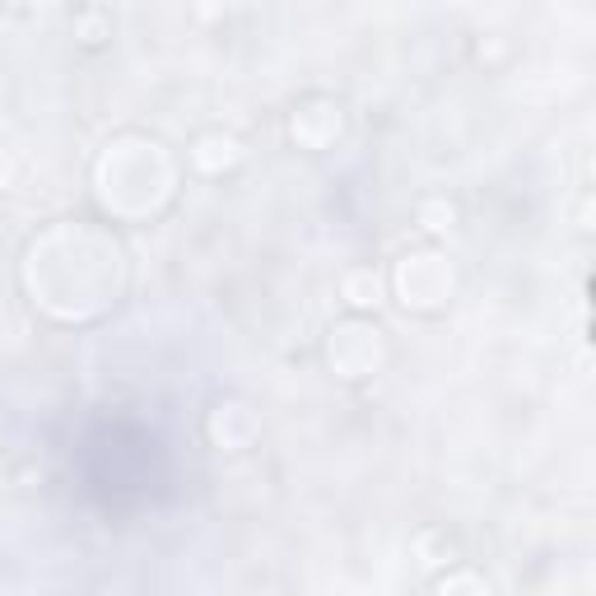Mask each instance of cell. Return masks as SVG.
<instances>
[{"mask_svg": "<svg viewBox=\"0 0 596 596\" xmlns=\"http://www.w3.org/2000/svg\"><path fill=\"white\" fill-rule=\"evenodd\" d=\"M345 298H350L354 308H368V303H378V275H368V270L350 275V280H345Z\"/></svg>", "mask_w": 596, "mask_h": 596, "instance_id": "1", "label": "cell"}]
</instances>
